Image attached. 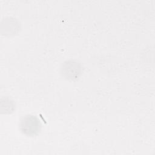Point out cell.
Listing matches in <instances>:
<instances>
[{
    "label": "cell",
    "instance_id": "6da1fadb",
    "mask_svg": "<svg viewBox=\"0 0 155 155\" xmlns=\"http://www.w3.org/2000/svg\"><path fill=\"white\" fill-rule=\"evenodd\" d=\"M21 131L30 137L37 136L41 130V124L38 118L31 114L24 116L20 120L19 124Z\"/></svg>",
    "mask_w": 155,
    "mask_h": 155
},
{
    "label": "cell",
    "instance_id": "7a4b0ae2",
    "mask_svg": "<svg viewBox=\"0 0 155 155\" xmlns=\"http://www.w3.org/2000/svg\"><path fill=\"white\" fill-rule=\"evenodd\" d=\"M61 72L67 79H76L81 74L82 67L79 62L74 60L67 61L62 64Z\"/></svg>",
    "mask_w": 155,
    "mask_h": 155
},
{
    "label": "cell",
    "instance_id": "3957f363",
    "mask_svg": "<svg viewBox=\"0 0 155 155\" xmlns=\"http://www.w3.org/2000/svg\"><path fill=\"white\" fill-rule=\"evenodd\" d=\"M1 111L5 113H10L13 112L15 108V105L14 101L9 97H5L4 99H1Z\"/></svg>",
    "mask_w": 155,
    "mask_h": 155
}]
</instances>
